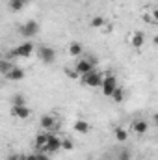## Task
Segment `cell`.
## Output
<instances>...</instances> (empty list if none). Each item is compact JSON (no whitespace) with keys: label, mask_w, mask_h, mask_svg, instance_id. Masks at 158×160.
<instances>
[{"label":"cell","mask_w":158,"mask_h":160,"mask_svg":"<svg viewBox=\"0 0 158 160\" xmlns=\"http://www.w3.org/2000/svg\"><path fill=\"white\" fill-rule=\"evenodd\" d=\"M93 69H95V60H91V58H84V60H78V62L75 63V71L78 73L80 77L91 73Z\"/></svg>","instance_id":"6da1fadb"},{"label":"cell","mask_w":158,"mask_h":160,"mask_svg":"<svg viewBox=\"0 0 158 160\" xmlns=\"http://www.w3.org/2000/svg\"><path fill=\"white\" fill-rule=\"evenodd\" d=\"M102 80H104V77L93 69L91 73H87V75L82 77V84L84 86H89V88H97V86H102Z\"/></svg>","instance_id":"7a4b0ae2"},{"label":"cell","mask_w":158,"mask_h":160,"mask_svg":"<svg viewBox=\"0 0 158 160\" xmlns=\"http://www.w3.org/2000/svg\"><path fill=\"white\" fill-rule=\"evenodd\" d=\"M102 93L106 95V97H112L114 95V91L117 89L119 86H117V78L114 77V75H106L104 77V80H102Z\"/></svg>","instance_id":"3957f363"},{"label":"cell","mask_w":158,"mask_h":160,"mask_svg":"<svg viewBox=\"0 0 158 160\" xmlns=\"http://www.w3.org/2000/svg\"><path fill=\"white\" fill-rule=\"evenodd\" d=\"M34 43L32 41H26V43H22V45H19V47H15L13 48V52H11V56H15V58H28L32 52H34Z\"/></svg>","instance_id":"277c9868"},{"label":"cell","mask_w":158,"mask_h":160,"mask_svg":"<svg viewBox=\"0 0 158 160\" xmlns=\"http://www.w3.org/2000/svg\"><path fill=\"white\" fill-rule=\"evenodd\" d=\"M39 125L45 128V130H52V128H58V127H60V123H58V119H56V116H52V114H45V116H41Z\"/></svg>","instance_id":"5b68a950"},{"label":"cell","mask_w":158,"mask_h":160,"mask_svg":"<svg viewBox=\"0 0 158 160\" xmlns=\"http://www.w3.org/2000/svg\"><path fill=\"white\" fill-rule=\"evenodd\" d=\"M37 32H39L37 21H28V22L21 28V34H22L24 38H34V36H37Z\"/></svg>","instance_id":"8992f818"},{"label":"cell","mask_w":158,"mask_h":160,"mask_svg":"<svg viewBox=\"0 0 158 160\" xmlns=\"http://www.w3.org/2000/svg\"><path fill=\"white\" fill-rule=\"evenodd\" d=\"M62 138L60 136H56V134H52V138H50V142L47 143V147L41 151V153H56V151H60L62 149Z\"/></svg>","instance_id":"52a82bcc"},{"label":"cell","mask_w":158,"mask_h":160,"mask_svg":"<svg viewBox=\"0 0 158 160\" xmlns=\"http://www.w3.org/2000/svg\"><path fill=\"white\" fill-rule=\"evenodd\" d=\"M11 114H13L15 118H19V119H28V118H30V108H28L26 104H13Z\"/></svg>","instance_id":"ba28073f"},{"label":"cell","mask_w":158,"mask_h":160,"mask_svg":"<svg viewBox=\"0 0 158 160\" xmlns=\"http://www.w3.org/2000/svg\"><path fill=\"white\" fill-rule=\"evenodd\" d=\"M130 128H132V132L134 134H145L147 130H149V123L145 119H134L132 121V125H130Z\"/></svg>","instance_id":"9c48e42d"},{"label":"cell","mask_w":158,"mask_h":160,"mask_svg":"<svg viewBox=\"0 0 158 160\" xmlns=\"http://www.w3.org/2000/svg\"><path fill=\"white\" fill-rule=\"evenodd\" d=\"M39 58H41V62H45V63H52L54 58H56V52H54L50 47H41L39 48Z\"/></svg>","instance_id":"30bf717a"},{"label":"cell","mask_w":158,"mask_h":160,"mask_svg":"<svg viewBox=\"0 0 158 160\" xmlns=\"http://www.w3.org/2000/svg\"><path fill=\"white\" fill-rule=\"evenodd\" d=\"M50 138H52V132H43V134H37V138H36V145H37V149L43 151L45 147H47V143L50 142Z\"/></svg>","instance_id":"8fae6325"},{"label":"cell","mask_w":158,"mask_h":160,"mask_svg":"<svg viewBox=\"0 0 158 160\" xmlns=\"http://www.w3.org/2000/svg\"><path fill=\"white\" fill-rule=\"evenodd\" d=\"M73 128H75L77 132H80V134H87V132L91 130V125H89L87 121H84V119H77L75 123H73Z\"/></svg>","instance_id":"7c38bea8"},{"label":"cell","mask_w":158,"mask_h":160,"mask_svg":"<svg viewBox=\"0 0 158 160\" xmlns=\"http://www.w3.org/2000/svg\"><path fill=\"white\" fill-rule=\"evenodd\" d=\"M143 43H145V36H143L141 32H134V34H132V38H130V45H132L134 48H141Z\"/></svg>","instance_id":"4fadbf2b"},{"label":"cell","mask_w":158,"mask_h":160,"mask_svg":"<svg viewBox=\"0 0 158 160\" xmlns=\"http://www.w3.org/2000/svg\"><path fill=\"white\" fill-rule=\"evenodd\" d=\"M7 78H9V80H15V82H19V80L24 78V71H22L21 67H17V65H15V67H13L9 73H7Z\"/></svg>","instance_id":"5bb4252c"},{"label":"cell","mask_w":158,"mask_h":160,"mask_svg":"<svg viewBox=\"0 0 158 160\" xmlns=\"http://www.w3.org/2000/svg\"><path fill=\"white\" fill-rule=\"evenodd\" d=\"M13 67H15V63H13L11 60H2V62H0V71H2L6 77H7V73H9Z\"/></svg>","instance_id":"9a60e30c"},{"label":"cell","mask_w":158,"mask_h":160,"mask_svg":"<svg viewBox=\"0 0 158 160\" xmlns=\"http://www.w3.org/2000/svg\"><path fill=\"white\" fill-rule=\"evenodd\" d=\"M67 52H69L71 56H80V54L84 52V48H82V45H80V43H71V45H69V48H67Z\"/></svg>","instance_id":"2e32d148"},{"label":"cell","mask_w":158,"mask_h":160,"mask_svg":"<svg viewBox=\"0 0 158 160\" xmlns=\"http://www.w3.org/2000/svg\"><path fill=\"white\" fill-rule=\"evenodd\" d=\"M89 24H91L93 28H102V26L106 24V21H104V17H101V15H95V17L89 21Z\"/></svg>","instance_id":"e0dca14e"},{"label":"cell","mask_w":158,"mask_h":160,"mask_svg":"<svg viewBox=\"0 0 158 160\" xmlns=\"http://www.w3.org/2000/svg\"><path fill=\"white\" fill-rule=\"evenodd\" d=\"M116 138H117L119 142H126V138H128V132H126L123 127H117V128H116Z\"/></svg>","instance_id":"ac0fdd59"},{"label":"cell","mask_w":158,"mask_h":160,"mask_svg":"<svg viewBox=\"0 0 158 160\" xmlns=\"http://www.w3.org/2000/svg\"><path fill=\"white\" fill-rule=\"evenodd\" d=\"M112 99H114V101H116V102H121V101H123V99H125V91H123V89H121V88H117V89H116V91H114V95H112Z\"/></svg>","instance_id":"d6986e66"},{"label":"cell","mask_w":158,"mask_h":160,"mask_svg":"<svg viewBox=\"0 0 158 160\" xmlns=\"http://www.w3.org/2000/svg\"><path fill=\"white\" fill-rule=\"evenodd\" d=\"M117 160H132V155H130V151H128V149H123V151H119Z\"/></svg>","instance_id":"ffe728a7"},{"label":"cell","mask_w":158,"mask_h":160,"mask_svg":"<svg viewBox=\"0 0 158 160\" xmlns=\"http://www.w3.org/2000/svg\"><path fill=\"white\" fill-rule=\"evenodd\" d=\"M22 4H24V0H9V6H11V9H15V11L22 9Z\"/></svg>","instance_id":"44dd1931"},{"label":"cell","mask_w":158,"mask_h":160,"mask_svg":"<svg viewBox=\"0 0 158 160\" xmlns=\"http://www.w3.org/2000/svg\"><path fill=\"white\" fill-rule=\"evenodd\" d=\"M73 147H75V143H73V142H71L69 138H65V140L62 142V149H65V151H71Z\"/></svg>","instance_id":"7402d4cb"},{"label":"cell","mask_w":158,"mask_h":160,"mask_svg":"<svg viewBox=\"0 0 158 160\" xmlns=\"http://www.w3.org/2000/svg\"><path fill=\"white\" fill-rule=\"evenodd\" d=\"M151 22H155V24H158V8H153L151 9Z\"/></svg>","instance_id":"603a6c76"},{"label":"cell","mask_w":158,"mask_h":160,"mask_svg":"<svg viewBox=\"0 0 158 160\" xmlns=\"http://www.w3.org/2000/svg\"><path fill=\"white\" fill-rule=\"evenodd\" d=\"M13 104H26V102H24V97H22V95H15V97H13Z\"/></svg>","instance_id":"cb8c5ba5"},{"label":"cell","mask_w":158,"mask_h":160,"mask_svg":"<svg viewBox=\"0 0 158 160\" xmlns=\"http://www.w3.org/2000/svg\"><path fill=\"white\" fill-rule=\"evenodd\" d=\"M21 160H39L37 155H21Z\"/></svg>","instance_id":"d4e9b609"},{"label":"cell","mask_w":158,"mask_h":160,"mask_svg":"<svg viewBox=\"0 0 158 160\" xmlns=\"http://www.w3.org/2000/svg\"><path fill=\"white\" fill-rule=\"evenodd\" d=\"M37 157H39V160H50V158H48V153H41V151H39V153H37Z\"/></svg>","instance_id":"484cf974"},{"label":"cell","mask_w":158,"mask_h":160,"mask_svg":"<svg viewBox=\"0 0 158 160\" xmlns=\"http://www.w3.org/2000/svg\"><path fill=\"white\" fill-rule=\"evenodd\" d=\"M7 160H21V157H19V155H9Z\"/></svg>","instance_id":"4316f807"},{"label":"cell","mask_w":158,"mask_h":160,"mask_svg":"<svg viewBox=\"0 0 158 160\" xmlns=\"http://www.w3.org/2000/svg\"><path fill=\"white\" fill-rule=\"evenodd\" d=\"M153 123H155V125L158 127V112L155 114V116H153Z\"/></svg>","instance_id":"83f0119b"},{"label":"cell","mask_w":158,"mask_h":160,"mask_svg":"<svg viewBox=\"0 0 158 160\" xmlns=\"http://www.w3.org/2000/svg\"><path fill=\"white\" fill-rule=\"evenodd\" d=\"M153 41H155V45H158V36H155V39Z\"/></svg>","instance_id":"f1b7e54d"},{"label":"cell","mask_w":158,"mask_h":160,"mask_svg":"<svg viewBox=\"0 0 158 160\" xmlns=\"http://www.w3.org/2000/svg\"><path fill=\"white\" fill-rule=\"evenodd\" d=\"M24 2H26V0H24Z\"/></svg>","instance_id":"f546056e"}]
</instances>
